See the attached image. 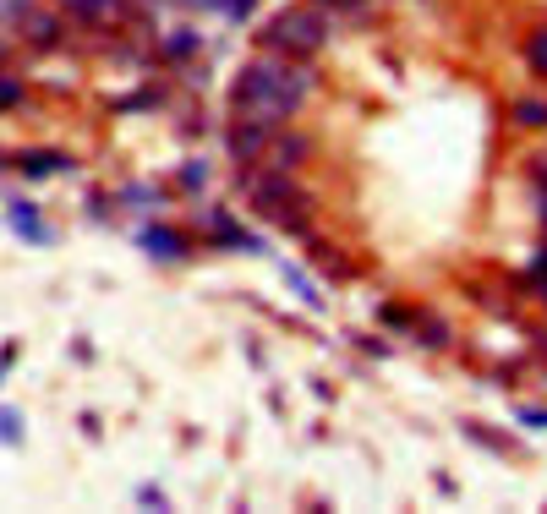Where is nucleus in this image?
Here are the masks:
<instances>
[{"mask_svg":"<svg viewBox=\"0 0 547 514\" xmlns=\"http://www.w3.org/2000/svg\"><path fill=\"white\" fill-rule=\"evenodd\" d=\"M17 33H22V39H28L39 55H50V50H61V44H66V17H61L55 6H33L28 17H22Z\"/></svg>","mask_w":547,"mask_h":514,"instance_id":"423d86ee","label":"nucleus"},{"mask_svg":"<svg viewBox=\"0 0 547 514\" xmlns=\"http://www.w3.org/2000/svg\"><path fill=\"white\" fill-rule=\"evenodd\" d=\"M465 432H471V438H482V449H498V454H515V443H509L504 432H493V427H476V422H465Z\"/></svg>","mask_w":547,"mask_h":514,"instance_id":"5701e85b","label":"nucleus"},{"mask_svg":"<svg viewBox=\"0 0 547 514\" xmlns=\"http://www.w3.org/2000/svg\"><path fill=\"white\" fill-rule=\"evenodd\" d=\"M531 175H537V192H547V154L537 159V165H531Z\"/></svg>","mask_w":547,"mask_h":514,"instance_id":"2f4dec72","label":"nucleus"},{"mask_svg":"<svg viewBox=\"0 0 547 514\" xmlns=\"http://www.w3.org/2000/svg\"><path fill=\"white\" fill-rule=\"evenodd\" d=\"M258 44L285 61H318V50L329 44V17L323 6H279L258 28Z\"/></svg>","mask_w":547,"mask_h":514,"instance_id":"7ed1b4c3","label":"nucleus"},{"mask_svg":"<svg viewBox=\"0 0 547 514\" xmlns=\"http://www.w3.org/2000/svg\"><path fill=\"white\" fill-rule=\"evenodd\" d=\"M526 61H531V72H537V77H547V28H537L526 39Z\"/></svg>","mask_w":547,"mask_h":514,"instance_id":"4be33fe9","label":"nucleus"},{"mask_svg":"<svg viewBox=\"0 0 547 514\" xmlns=\"http://www.w3.org/2000/svg\"><path fill=\"white\" fill-rule=\"evenodd\" d=\"M6 165H11V159H6V154H0V170H6Z\"/></svg>","mask_w":547,"mask_h":514,"instance_id":"f704fd0d","label":"nucleus"},{"mask_svg":"<svg viewBox=\"0 0 547 514\" xmlns=\"http://www.w3.org/2000/svg\"><path fill=\"white\" fill-rule=\"evenodd\" d=\"M11 367H17V345H0V378H6Z\"/></svg>","mask_w":547,"mask_h":514,"instance_id":"7c9ffc66","label":"nucleus"},{"mask_svg":"<svg viewBox=\"0 0 547 514\" xmlns=\"http://www.w3.org/2000/svg\"><path fill=\"white\" fill-rule=\"evenodd\" d=\"M537 208H542V225H547V192H537Z\"/></svg>","mask_w":547,"mask_h":514,"instance_id":"72a5a7b5","label":"nucleus"},{"mask_svg":"<svg viewBox=\"0 0 547 514\" xmlns=\"http://www.w3.org/2000/svg\"><path fill=\"white\" fill-rule=\"evenodd\" d=\"M307 154H312V137H307V132H290V126H274V137H269V154H263V165H269V170H296V165H307Z\"/></svg>","mask_w":547,"mask_h":514,"instance_id":"0eeeda50","label":"nucleus"},{"mask_svg":"<svg viewBox=\"0 0 547 514\" xmlns=\"http://www.w3.org/2000/svg\"><path fill=\"white\" fill-rule=\"evenodd\" d=\"M208 241H214V247H230V252H263V241L247 236L230 214H208Z\"/></svg>","mask_w":547,"mask_h":514,"instance_id":"9d476101","label":"nucleus"},{"mask_svg":"<svg viewBox=\"0 0 547 514\" xmlns=\"http://www.w3.org/2000/svg\"><path fill=\"white\" fill-rule=\"evenodd\" d=\"M520 422H526V427H547V411H537V405H520Z\"/></svg>","mask_w":547,"mask_h":514,"instance_id":"c756f323","label":"nucleus"},{"mask_svg":"<svg viewBox=\"0 0 547 514\" xmlns=\"http://www.w3.org/2000/svg\"><path fill=\"white\" fill-rule=\"evenodd\" d=\"M203 186H208V165L203 159H186L176 170V192H203Z\"/></svg>","mask_w":547,"mask_h":514,"instance_id":"dca6fc26","label":"nucleus"},{"mask_svg":"<svg viewBox=\"0 0 547 514\" xmlns=\"http://www.w3.org/2000/svg\"><path fill=\"white\" fill-rule=\"evenodd\" d=\"M416 318H422V307H411V301H383V312H378V323L389 334H411Z\"/></svg>","mask_w":547,"mask_h":514,"instance_id":"2eb2a0df","label":"nucleus"},{"mask_svg":"<svg viewBox=\"0 0 547 514\" xmlns=\"http://www.w3.org/2000/svg\"><path fill=\"white\" fill-rule=\"evenodd\" d=\"M197 6H203V11H219V17H230V22H247L258 0H197Z\"/></svg>","mask_w":547,"mask_h":514,"instance_id":"f3484780","label":"nucleus"},{"mask_svg":"<svg viewBox=\"0 0 547 514\" xmlns=\"http://www.w3.org/2000/svg\"><path fill=\"white\" fill-rule=\"evenodd\" d=\"M28 11H33V0H0V22H6V28H22Z\"/></svg>","mask_w":547,"mask_h":514,"instance_id":"393cba45","label":"nucleus"},{"mask_svg":"<svg viewBox=\"0 0 547 514\" xmlns=\"http://www.w3.org/2000/svg\"><path fill=\"white\" fill-rule=\"evenodd\" d=\"M28 438V422H22L17 411H6V405H0V443H22Z\"/></svg>","mask_w":547,"mask_h":514,"instance_id":"b1692460","label":"nucleus"},{"mask_svg":"<svg viewBox=\"0 0 547 514\" xmlns=\"http://www.w3.org/2000/svg\"><path fill=\"white\" fill-rule=\"evenodd\" d=\"M6 225L17 230L28 247H50V241H55V230L44 225V214L28 203V197H6Z\"/></svg>","mask_w":547,"mask_h":514,"instance_id":"6e6552de","label":"nucleus"},{"mask_svg":"<svg viewBox=\"0 0 547 514\" xmlns=\"http://www.w3.org/2000/svg\"><path fill=\"white\" fill-rule=\"evenodd\" d=\"M77 22L88 28H115V22H132V0H61Z\"/></svg>","mask_w":547,"mask_h":514,"instance_id":"1a4fd4ad","label":"nucleus"},{"mask_svg":"<svg viewBox=\"0 0 547 514\" xmlns=\"http://www.w3.org/2000/svg\"><path fill=\"white\" fill-rule=\"evenodd\" d=\"M121 203L126 208H159L165 192H159V186H121Z\"/></svg>","mask_w":547,"mask_h":514,"instance_id":"a211bd4d","label":"nucleus"},{"mask_svg":"<svg viewBox=\"0 0 547 514\" xmlns=\"http://www.w3.org/2000/svg\"><path fill=\"white\" fill-rule=\"evenodd\" d=\"M318 93V77H312L307 61H285V55H258L236 72L230 83V115L241 121H258V126H285L301 104Z\"/></svg>","mask_w":547,"mask_h":514,"instance_id":"f257e3e1","label":"nucleus"},{"mask_svg":"<svg viewBox=\"0 0 547 514\" xmlns=\"http://www.w3.org/2000/svg\"><path fill=\"white\" fill-rule=\"evenodd\" d=\"M22 175H66V170H77L66 154H55V148H33V154H17L11 159Z\"/></svg>","mask_w":547,"mask_h":514,"instance_id":"ddd939ff","label":"nucleus"},{"mask_svg":"<svg viewBox=\"0 0 547 514\" xmlns=\"http://www.w3.org/2000/svg\"><path fill=\"white\" fill-rule=\"evenodd\" d=\"M241 192H247L252 214H258L263 225L290 230V236H307V225H312V197L301 192L296 170H269V165L241 170Z\"/></svg>","mask_w":547,"mask_h":514,"instance_id":"f03ea898","label":"nucleus"},{"mask_svg":"<svg viewBox=\"0 0 547 514\" xmlns=\"http://www.w3.org/2000/svg\"><path fill=\"white\" fill-rule=\"evenodd\" d=\"M323 11H340V17H362V6L367 0H318Z\"/></svg>","mask_w":547,"mask_h":514,"instance_id":"bb28decb","label":"nucleus"},{"mask_svg":"<svg viewBox=\"0 0 547 514\" xmlns=\"http://www.w3.org/2000/svg\"><path fill=\"white\" fill-rule=\"evenodd\" d=\"M411 334H416V340H422L427 350H449V345H455V334H449V323L438 318V312H422Z\"/></svg>","mask_w":547,"mask_h":514,"instance_id":"4468645a","label":"nucleus"},{"mask_svg":"<svg viewBox=\"0 0 547 514\" xmlns=\"http://www.w3.org/2000/svg\"><path fill=\"white\" fill-rule=\"evenodd\" d=\"M22 93H28V88H22V77L11 72V66H0V110H17Z\"/></svg>","mask_w":547,"mask_h":514,"instance_id":"6ab92c4d","label":"nucleus"},{"mask_svg":"<svg viewBox=\"0 0 547 514\" xmlns=\"http://www.w3.org/2000/svg\"><path fill=\"white\" fill-rule=\"evenodd\" d=\"M11 61V39H0V66H6Z\"/></svg>","mask_w":547,"mask_h":514,"instance_id":"473e14b6","label":"nucleus"},{"mask_svg":"<svg viewBox=\"0 0 547 514\" xmlns=\"http://www.w3.org/2000/svg\"><path fill=\"white\" fill-rule=\"evenodd\" d=\"M526 285H531V290H537V296L547 301V247L537 252V263H531V274H526Z\"/></svg>","mask_w":547,"mask_h":514,"instance_id":"a878e982","label":"nucleus"},{"mask_svg":"<svg viewBox=\"0 0 547 514\" xmlns=\"http://www.w3.org/2000/svg\"><path fill=\"white\" fill-rule=\"evenodd\" d=\"M159 55H165L170 66H192L197 55H203V33H197V28H170L165 33V50H159Z\"/></svg>","mask_w":547,"mask_h":514,"instance_id":"f8f14e48","label":"nucleus"},{"mask_svg":"<svg viewBox=\"0 0 547 514\" xmlns=\"http://www.w3.org/2000/svg\"><path fill=\"white\" fill-rule=\"evenodd\" d=\"M269 137H274V126H258V121H241V115H230V126H225V154H230V165H236V170H258L263 154H269Z\"/></svg>","mask_w":547,"mask_h":514,"instance_id":"20e7f679","label":"nucleus"},{"mask_svg":"<svg viewBox=\"0 0 547 514\" xmlns=\"http://www.w3.org/2000/svg\"><path fill=\"white\" fill-rule=\"evenodd\" d=\"M137 504L143 509H170V498L159 493V487H137Z\"/></svg>","mask_w":547,"mask_h":514,"instance_id":"cd10ccee","label":"nucleus"},{"mask_svg":"<svg viewBox=\"0 0 547 514\" xmlns=\"http://www.w3.org/2000/svg\"><path fill=\"white\" fill-rule=\"evenodd\" d=\"M515 121L526 126V132H531V126H547V99H520L515 104Z\"/></svg>","mask_w":547,"mask_h":514,"instance_id":"412c9836","label":"nucleus"},{"mask_svg":"<svg viewBox=\"0 0 547 514\" xmlns=\"http://www.w3.org/2000/svg\"><path fill=\"white\" fill-rule=\"evenodd\" d=\"M88 219H110V197L88 192Z\"/></svg>","mask_w":547,"mask_h":514,"instance_id":"c85d7f7f","label":"nucleus"},{"mask_svg":"<svg viewBox=\"0 0 547 514\" xmlns=\"http://www.w3.org/2000/svg\"><path fill=\"white\" fill-rule=\"evenodd\" d=\"M132 241H137V247H143L148 257H159V263H181V257L192 252V241H186L176 225H159V219H143Z\"/></svg>","mask_w":547,"mask_h":514,"instance_id":"39448f33","label":"nucleus"},{"mask_svg":"<svg viewBox=\"0 0 547 514\" xmlns=\"http://www.w3.org/2000/svg\"><path fill=\"white\" fill-rule=\"evenodd\" d=\"M285 285L296 290L301 301H307V307H323V296H318V285H312L307 274H301V268H285Z\"/></svg>","mask_w":547,"mask_h":514,"instance_id":"aec40b11","label":"nucleus"},{"mask_svg":"<svg viewBox=\"0 0 547 514\" xmlns=\"http://www.w3.org/2000/svg\"><path fill=\"white\" fill-rule=\"evenodd\" d=\"M307 257H312V263H318L329 279H351V274H356V268H351V257H345L340 247H334V241L312 236V230H307Z\"/></svg>","mask_w":547,"mask_h":514,"instance_id":"9b49d317","label":"nucleus"}]
</instances>
